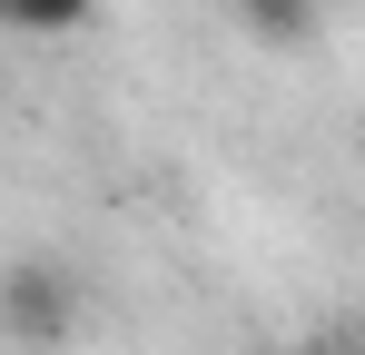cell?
<instances>
[{"instance_id": "obj_3", "label": "cell", "mask_w": 365, "mask_h": 355, "mask_svg": "<svg viewBox=\"0 0 365 355\" xmlns=\"http://www.w3.org/2000/svg\"><path fill=\"white\" fill-rule=\"evenodd\" d=\"M89 10H99V0H0V20H10V30H30V40L89 30Z\"/></svg>"}, {"instance_id": "obj_1", "label": "cell", "mask_w": 365, "mask_h": 355, "mask_svg": "<svg viewBox=\"0 0 365 355\" xmlns=\"http://www.w3.org/2000/svg\"><path fill=\"white\" fill-rule=\"evenodd\" d=\"M0 326H10L20 346H60L69 336V287L50 267H10V277H0Z\"/></svg>"}, {"instance_id": "obj_2", "label": "cell", "mask_w": 365, "mask_h": 355, "mask_svg": "<svg viewBox=\"0 0 365 355\" xmlns=\"http://www.w3.org/2000/svg\"><path fill=\"white\" fill-rule=\"evenodd\" d=\"M237 20L267 50H306V40H316V0H237Z\"/></svg>"}]
</instances>
